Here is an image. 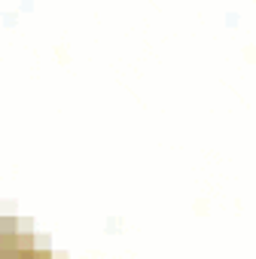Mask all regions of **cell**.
I'll return each instance as SVG.
<instances>
[{
  "label": "cell",
  "mask_w": 256,
  "mask_h": 259,
  "mask_svg": "<svg viewBox=\"0 0 256 259\" xmlns=\"http://www.w3.org/2000/svg\"><path fill=\"white\" fill-rule=\"evenodd\" d=\"M0 259H52V253L16 220L0 213Z\"/></svg>",
  "instance_id": "1"
}]
</instances>
